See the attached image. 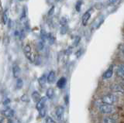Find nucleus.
Masks as SVG:
<instances>
[{"label": "nucleus", "instance_id": "12", "mask_svg": "<svg viewBox=\"0 0 124 123\" xmlns=\"http://www.w3.org/2000/svg\"><path fill=\"white\" fill-rule=\"evenodd\" d=\"M2 21L4 25L7 24V22L9 21V9H5V11L3 12L2 16Z\"/></svg>", "mask_w": 124, "mask_h": 123}, {"label": "nucleus", "instance_id": "13", "mask_svg": "<svg viewBox=\"0 0 124 123\" xmlns=\"http://www.w3.org/2000/svg\"><path fill=\"white\" fill-rule=\"evenodd\" d=\"M31 98H32L33 101L34 102L37 103L41 99L42 97H41V95L40 94V93H39V92H37V91H33V93H32V94H31Z\"/></svg>", "mask_w": 124, "mask_h": 123}, {"label": "nucleus", "instance_id": "7", "mask_svg": "<svg viewBox=\"0 0 124 123\" xmlns=\"http://www.w3.org/2000/svg\"><path fill=\"white\" fill-rule=\"evenodd\" d=\"M2 114L3 115L5 116L6 118H11L14 116V114H15V111L13 109H10V108H7L5 110L2 111Z\"/></svg>", "mask_w": 124, "mask_h": 123}, {"label": "nucleus", "instance_id": "9", "mask_svg": "<svg viewBox=\"0 0 124 123\" xmlns=\"http://www.w3.org/2000/svg\"><path fill=\"white\" fill-rule=\"evenodd\" d=\"M66 83H67V79H66L64 77H62V78H61L59 80H57V87L58 88H61V89H62V88H64L65 87Z\"/></svg>", "mask_w": 124, "mask_h": 123}, {"label": "nucleus", "instance_id": "25", "mask_svg": "<svg viewBox=\"0 0 124 123\" xmlns=\"http://www.w3.org/2000/svg\"><path fill=\"white\" fill-rule=\"evenodd\" d=\"M45 123H55V122L54 121V119L51 117L47 116L45 119Z\"/></svg>", "mask_w": 124, "mask_h": 123}, {"label": "nucleus", "instance_id": "4", "mask_svg": "<svg viewBox=\"0 0 124 123\" xmlns=\"http://www.w3.org/2000/svg\"><path fill=\"white\" fill-rule=\"evenodd\" d=\"M24 53L27 58L30 61H33V57L32 56V52H31V47L30 44H26L24 47Z\"/></svg>", "mask_w": 124, "mask_h": 123}, {"label": "nucleus", "instance_id": "23", "mask_svg": "<svg viewBox=\"0 0 124 123\" xmlns=\"http://www.w3.org/2000/svg\"><path fill=\"white\" fill-rule=\"evenodd\" d=\"M38 47H39V50H40V51H41V50L44 49V40L39 41V43H38Z\"/></svg>", "mask_w": 124, "mask_h": 123}, {"label": "nucleus", "instance_id": "31", "mask_svg": "<svg viewBox=\"0 0 124 123\" xmlns=\"http://www.w3.org/2000/svg\"><path fill=\"white\" fill-rule=\"evenodd\" d=\"M79 41H80V37H76V40H75V46H77L78 44V43H79Z\"/></svg>", "mask_w": 124, "mask_h": 123}, {"label": "nucleus", "instance_id": "5", "mask_svg": "<svg viewBox=\"0 0 124 123\" xmlns=\"http://www.w3.org/2000/svg\"><path fill=\"white\" fill-rule=\"evenodd\" d=\"M46 98H46V97H43V98H41V99L40 100V101L37 103L36 108L38 111H40L43 109H45L46 103Z\"/></svg>", "mask_w": 124, "mask_h": 123}, {"label": "nucleus", "instance_id": "21", "mask_svg": "<svg viewBox=\"0 0 124 123\" xmlns=\"http://www.w3.org/2000/svg\"><path fill=\"white\" fill-rule=\"evenodd\" d=\"M68 23V20L66 19L65 17H62L60 20V24L61 26H67Z\"/></svg>", "mask_w": 124, "mask_h": 123}, {"label": "nucleus", "instance_id": "28", "mask_svg": "<svg viewBox=\"0 0 124 123\" xmlns=\"http://www.w3.org/2000/svg\"><path fill=\"white\" fill-rule=\"evenodd\" d=\"M21 100H22V101H28V98H27V95L26 94L23 95L22 97H21Z\"/></svg>", "mask_w": 124, "mask_h": 123}, {"label": "nucleus", "instance_id": "29", "mask_svg": "<svg viewBox=\"0 0 124 123\" xmlns=\"http://www.w3.org/2000/svg\"><path fill=\"white\" fill-rule=\"evenodd\" d=\"M54 7L53 6L52 8L50 9L49 12H48V16H51V15L54 13Z\"/></svg>", "mask_w": 124, "mask_h": 123}, {"label": "nucleus", "instance_id": "2", "mask_svg": "<svg viewBox=\"0 0 124 123\" xmlns=\"http://www.w3.org/2000/svg\"><path fill=\"white\" fill-rule=\"evenodd\" d=\"M101 101H102V103L104 104H108V105H113V104L117 101V98L116 97L114 94H106L103 96L101 99Z\"/></svg>", "mask_w": 124, "mask_h": 123}, {"label": "nucleus", "instance_id": "22", "mask_svg": "<svg viewBox=\"0 0 124 123\" xmlns=\"http://www.w3.org/2000/svg\"><path fill=\"white\" fill-rule=\"evenodd\" d=\"M81 2L78 1L75 5V9L77 10V12H80L81 11Z\"/></svg>", "mask_w": 124, "mask_h": 123}, {"label": "nucleus", "instance_id": "24", "mask_svg": "<svg viewBox=\"0 0 124 123\" xmlns=\"http://www.w3.org/2000/svg\"><path fill=\"white\" fill-rule=\"evenodd\" d=\"M39 114H40L41 118H44L46 116V109H43L40 111H39Z\"/></svg>", "mask_w": 124, "mask_h": 123}, {"label": "nucleus", "instance_id": "36", "mask_svg": "<svg viewBox=\"0 0 124 123\" xmlns=\"http://www.w3.org/2000/svg\"><path fill=\"white\" fill-rule=\"evenodd\" d=\"M56 1H59V0H56Z\"/></svg>", "mask_w": 124, "mask_h": 123}, {"label": "nucleus", "instance_id": "1", "mask_svg": "<svg viewBox=\"0 0 124 123\" xmlns=\"http://www.w3.org/2000/svg\"><path fill=\"white\" fill-rule=\"evenodd\" d=\"M99 109L101 113L106 114V115L113 114L116 111L115 108L112 105H108V104H104V103L102 105H100L99 106Z\"/></svg>", "mask_w": 124, "mask_h": 123}, {"label": "nucleus", "instance_id": "27", "mask_svg": "<svg viewBox=\"0 0 124 123\" xmlns=\"http://www.w3.org/2000/svg\"><path fill=\"white\" fill-rule=\"evenodd\" d=\"M26 9L24 8H23V13H22V15H21V17H20V20H23L26 18Z\"/></svg>", "mask_w": 124, "mask_h": 123}, {"label": "nucleus", "instance_id": "30", "mask_svg": "<svg viewBox=\"0 0 124 123\" xmlns=\"http://www.w3.org/2000/svg\"><path fill=\"white\" fill-rule=\"evenodd\" d=\"M9 102H10V100H9V98H6V99L5 100V101H3V105L6 106V105H8V104H9Z\"/></svg>", "mask_w": 124, "mask_h": 123}, {"label": "nucleus", "instance_id": "11", "mask_svg": "<svg viewBox=\"0 0 124 123\" xmlns=\"http://www.w3.org/2000/svg\"><path fill=\"white\" fill-rule=\"evenodd\" d=\"M90 18H91V13L89 11H87L86 13H84L83 16H82V24L84 26L86 25L88 23V20H90Z\"/></svg>", "mask_w": 124, "mask_h": 123}, {"label": "nucleus", "instance_id": "8", "mask_svg": "<svg viewBox=\"0 0 124 123\" xmlns=\"http://www.w3.org/2000/svg\"><path fill=\"white\" fill-rule=\"evenodd\" d=\"M21 74V69L18 65H14L13 67V74L15 78H19V75Z\"/></svg>", "mask_w": 124, "mask_h": 123}, {"label": "nucleus", "instance_id": "14", "mask_svg": "<svg viewBox=\"0 0 124 123\" xmlns=\"http://www.w3.org/2000/svg\"><path fill=\"white\" fill-rule=\"evenodd\" d=\"M38 82L40 84V86L44 87L46 83L47 82V77H46L45 74H43L40 78L38 79Z\"/></svg>", "mask_w": 124, "mask_h": 123}, {"label": "nucleus", "instance_id": "34", "mask_svg": "<svg viewBox=\"0 0 124 123\" xmlns=\"http://www.w3.org/2000/svg\"><path fill=\"white\" fill-rule=\"evenodd\" d=\"M122 51H123V53H124V47H123V48H122Z\"/></svg>", "mask_w": 124, "mask_h": 123}, {"label": "nucleus", "instance_id": "3", "mask_svg": "<svg viewBox=\"0 0 124 123\" xmlns=\"http://www.w3.org/2000/svg\"><path fill=\"white\" fill-rule=\"evenodd\" d=\"M64 108L63 106H58L55 110V117L57 121H61L64 118Z\"/></svg>", "mask_w": 124, "mask_h": 123}, {"label": "nucleus", "instance_id": "33", "mask_svg": "<svg viewBox=\"0 0 124 123\" xmlns=\"http://www.w3.org/2000/svg\"><path fill=\"white\" fill-rule=\"evenodd\" d=\"M7 123H13V121H12V120H11V119H9V121H8V122H7Z\"/></svg>", "mask_w": 124, "mask_h": 123}, {"label": "nucleus", "instance_id": "16", "mask_svg": "<svg viewBox=\"0 0 124 123\" xmlns=\"http://www.w3.org/2000/svg\"><path fill=\"white\" fill-rule=\"evenodd\" d=\"M112 74H113V71H112V68L110 67L109 69H108V70L104 73L103 78L104 79H108V78H110L112 76Z\"/></svg>", "mask_w": 124, "mask_h": 123}, {"label": "nucleus", "instance_id": "17", "mask_svg": "<svg viewBox=\"0 0 124 123\" xmlns=\"http://www.w3.org/2000/svg\"><path fill=\"white\" fill-rule=\"evenodd\" d=\"M102 122L103 123H116V120L115 118H112V117H105L102 119Z\"/></svg>", "mask_w": 124, "mask_h": 123}, {"label": "nucleus", "instance_id": "32", "mask_svg": "<svg viewBox=\"0 0 124 123\" xmlns=\"http://www.w3.org/2000/svg\"><path fill=\"white\" fill-rule=\"evenodd\" d=\"M117 1H118V0H108V2L109 4H114V3L116 2Z\"/></svg>", "mask_w": 124, "mask_h": 123}, {"label": "nucleus", "instance_id": "35", "mask_svg": "<svg viewBox=\"0 0 124 123\" xmlns=\"http://www.w3.org/2000/svg\"><path fill=\"white\" fill-rule=\"evenodd\" d=\"M20 2H23V1H25V0H19Z\"/></svg>", "mask_w": 124, "mask_h": 123}, {"label": "nucleus", "instance_id": "18", "mask_svg": "<svg viewBox=\"0 0 124 123\" xmlns=\"http://www.w3.org/2000/svg\"><path fill=\"white\" fill-rule=\"evenodd\" d=\"M116 74H117V76L119 77V78H124V71L123 70L121 67H119L117 68V70H116Z\"/></svg>", "mask_w": 124, "mask_h": 123}, {"label": "nucleus", "instance_id": "20", "mask_svg": "<svg viewBox=\"0 0 124 123\" xmlns=\"http://www.w3.org/2000/svg\"><path fill=\"white\" fill-rule=\"evenodd\" d=\"M46 38L49 40L50 44H53L54 43V40H55V39H54V37L53 36V35L51 33H48L47 35H46Z\"/></svg>", "mask_w": 124, "mask_h": 123}, {"label": "nucleus", "instance_id": "10", "mask_svg": "<svg viewBox=\"0 0 124 123\" xmlns=\"http://www.w3.org/2000/svg\"><path fill=\"white\" fill-rule=\"evenodd\" d=\"M55 78H56L55 71H50L47 75V83L53 84L54 82V80H55Z\"/></svg>", "mask_w": 124, "mask_h": 123}, {"label": "nucleus", "instance_id": "6", "mask_svg": "<svg viewBox=\"0 0 124 123\" xmlns=\"http://www.w3.org/2000/svg\"><path fill=\"white\" fill-rule=\"evenodd\" d=\"M110 89L114 92H117V93L119 94H124V88L119 84H112V86H110Z\"/></svg>", "mask_w": 124, "mask_h": 123}, {"label": "nucleus", "instance_id": "15", "mask_svg": "<svg viewBox=\"0 0 124 123\" xmlns=\"http://www.w3.org/2000/svg\"><path fill=\"white\" fill-rule=\"evenodd\" d=\"M46 96L48 99H52L54 96V91L52 87H49L46 91Z\"/></svg>", "mask_w": 124, "mask_h": 123}, {"label": "nucleus", "instance_id": "26", "mask_svg": "<svg viewBox=\"0 0 124 123\" xmlns=\"http://www.w3.org/2000/svg\"><path fill=\"white\" fill-rule=\"evenodd\" d=\"M68 31V29H67V26H61V34H65L66 33H67Z\"/></svg>", "mask_w": 124, "mask_h": 123}, {"label": "nucleus", "instance_id": "19", "mask_svg": "<svg viewBox=\"0 0 124 123\" xmlns=\"http://www.w3.org/2000/svg\"><path fill=\"white\" fill-rule=\"evenodd\" d=\"M16 88L17 89H21V88L23 87V80L21 78H17V80H16Z\"/></svg>", "mask_w": 124, "mask_h": 123}]
</instances>
